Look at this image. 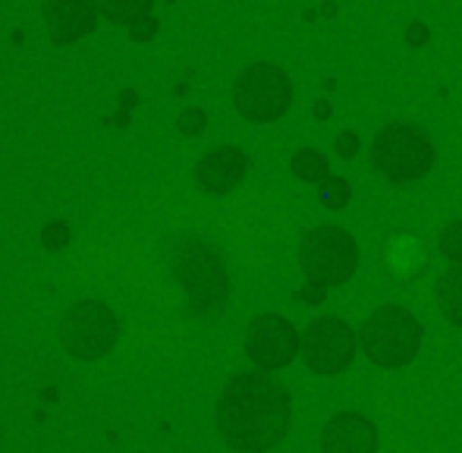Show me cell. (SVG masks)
I'll list each match as a JSON object with an SVG mask.
<instances>
[{"label": "cell", "mask_w": 462, "mask_h": 453, "mask_svg": "<svg viewBox=\"0 0 462 453\" xmlns=\"http://www.w3.org/2000/svg\"><path fill=\"white\" fill-rule=\"evenodd\" d=\"M217 431L239 453L274 450L290 431L292 400L277 378L262 372H243L230 378L217 400Z\"/></svg>", "instance_id": "cell-1"}, {"label": "cell", "mask_w": 462, "mask_h": 453, "mask_svg": "<svg viewBox=\"0 0 462 453\" xmlns=\"http://www.w3.org/2000/svg\"><path fill=\"white\" fill-rule=\"evenodd\" d=\"M167 268L186 290L192 315H214L230 300V274L224 258L201 236H173L167 249Z\"/></svg>", "instance_id": "cell-2"}, {"label": "cell", "mask_w": 462, "mask_h": 453, "mask_svg": "<svg viewBox=\"0 0 462 453\" xmlns=\"http://www.w3.org/2000/svg\"><path fill=\"white\" fill-rule=\"evenodd\" d=\"M371 164L387 183L406 186L428 177L434 167V145L412 123H387L371 142Z\"/></svg>", "instance_id": "cell-3"}, {"label": "cell", "mask_w": 462, "mask_h": 453, "mask_svg": "<svg viewBox=\"0 0 462 453\" xmlns=\"http://www.w3.org/2000/svg\"><path fill=\"white\" fill-rule=\"evenodd\" d=\"M359 343L365 356L381 368H402L419 356L421 349V328L409 309L402 306H377L362 321Z\"/></svg>", "instance_id": "cell-4"}, {"label": "cell", "mask_w": 462, "mask_h": 453, "mask_svg": "<svg viewBox=\"0 0 462 453\" xmlns=\"http://www.w3.org/2000/svg\"><path fill=\"white\" fill-rule=\"evenodd\" d=\"M299 264L318 287H340L359 271V243L343 226H311L299 239Z\"/></svg>", "instance_id": "cell-5"}, {"label": "cell", "mask_w": 462, "mask_h": 453, "mask_svg": "<svg viewBox=\"0 0 462 453\" xmlns=\"http://www.w3.org/2000/svg\"><path fill=\"white\" fill-rule=\"evenodd\" d=\"M292 105V82L277 63H249L233 82V107L252 123H274Z\"/></svg>", "instance_id": "cell-6"}, {"label": "cell", "mask_w": 462, "mask_h": 453, "mask_svg": "<svg viewBox=\"0 0 462 453\" xmlns=\"http://www.w3.org/2000/svg\"><path fill=\"white\" fill-rule=\"evenodd\" d=\"M120 340V319L97 300H79L63 312L60 343L82 362L104 359Z\"/></svg>", "instance_id": "cell-7"}, {"label": "cell", "mask_w": 462, "mask_h": 453, "mask_svg": "<svg viewBox=\"0 0 462 453\" xmlns=\"http://www.w3.org/2000/svg\"><path fill=\"white\" fill-rule=\"evenodd\" d=\"M356 356V334L343 319L321 315L302 334V359L315 374H340Z\"/></svg>", "instance_id": "cell-8"}, {"label": "cell", "mask_w": 462, "mask_h": 453, "mask_svg": "<svg viewBox=\"0 0 462 453\" xmlns=\"http://www.w3.org/2000/svg\"><path fill=\"white\" fill-rule=\"evenodd\" d=\"M299 349H302V337L280 315H258L245 331V353L258 368H268V372L286 368Z\"/></svg>", "instance_id": "cell-9"}, {"label": "cell", "mask_w": 462, "mask_h": 453, "mask_svg": "<svg viewBox=\"0 0 462 453\" xmlns=\"http://www.w3.org/2000/svg\"><path fill=\"white\" fill-rule=\"evenodd\" d=\"M245 173H249V158H245L243 148L220 145L199 161V167H195V186L201 192H208V196H224V192H233L243 183Z\"/></svg>", "instance_id": "cell-10"}, {"label": "cell", "mask_w": 462, "mask_h": 453, "mask_svg": "<svg viewBox=\"0 0 462 453\" xmlns=\"http://www.w3.org/2000/svg\"><path fill=\"white\" fill-rule=\"evenodd\" d=\"M377 429L374 422L359 412H337L321 429L324 453H377Z\"/></svg>", "instance_id": "cell-11"}, {"label": "cell", "mask_w": 462, "mask_h": 453, "mask_svg": "<svg viewBox=\"0 0 462 453\" xmlns=\"http://www.w3.org/2000/svg\"><path fill=\"white\" fill-rule=\"evenodd\" d=\"M42 10L54 44H73L95 29V0H44Z\"/></svg>", "instance_id": "cell-12"}, {"label": "cell", "mask_w": 462, "mask_h": 453, "mask_svg": "<svg viewBox=\"0 0 462 453\" xmlns=\"http://www.w3.org/2000/svg\"><path fill=\"white\" fill-rule=\"evenodd\" d=\"M434 302H438L440 315H444L450 325L462 328V262L450 264V268L434 281Z\"/></svg>", "instance_id": "cell-13"}, {"label": "cell", "mask_w": 462, "mask_h": 453, "mask_svg": "<svg viewBox=\"0 0 462 453\" xmlns=\"http://www.w3.org/2000/svg\"><path fill=\"white\" fill-rule=\"evenodd\" d=\"M154 0H97V10L114 25H135L152 13Z\"/></svg>", "instance_id": "cell-14"}, {"label": "cell", "mask_w": 462, "mask_h": 453, "mask_svg": "<svg viewBox=\"0 0 462 453\" xmlns=\"http://www.w3.org/2000/svg\"><path fill=\"white\" fill-rule=\"evenodd\" d=\"M440 252H444L450 262H462V221H453L440 230V239H438Z\"/></svg>", "instance_id": "cell-15"}]
</instances>
